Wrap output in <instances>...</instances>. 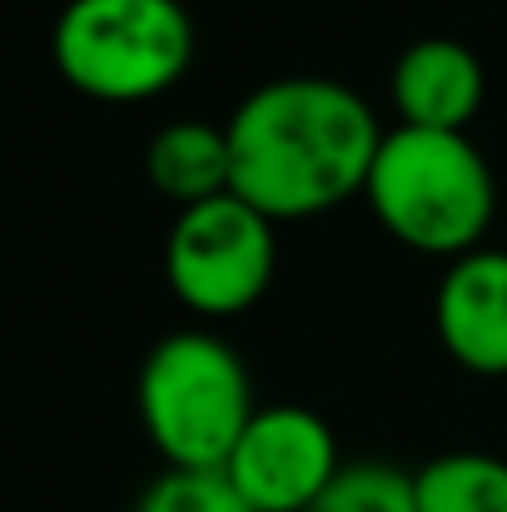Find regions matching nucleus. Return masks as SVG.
I'll return each mask as SVG.
<instances>
[{"mask_svg":"<svg viewBox=\"0 0 507 512\" xmlns=\"http://www.w3.org/2000/svg\"><path fill=\"white\" fill-rule=\"evenodd\" d=\"M224 130L234 160L229 194L269 224L314 219L363 194L383 145L373 105L324 75H284L249 90Z\"/></svg>","mask_w":507,"mask_h":512,"instance_id":"f257e3e1","label":"nucleus"},{"mask_svg":"<svg viewBox=\"0 0 507 512\" xmlns=\"http://www.w3.org/2000/svg\"><path fill=\"white\" fill-rule=\"evenodd\" d=\"M363 199L398 244L453 264L483 249L498 209V184L468 135L398 125L373 155Z\"/></svg>","mask_w":507,"mask_h":512,"instance_id":"f03ea898","label":"nucleus"},{"mask_svg":"<svg viewBox=\"0 0 507 512\" xmlns=\"http://www.w3.org/2000/svg\"><path fill=\"white\" fill-rule=\"evenodd\" d=\"M140 423L169 468L224 473L234 443L259 413L244 358L204 329H179L140 368Z\"/></svg>","mask_w":507,"mask_h":512,"instance_id":"7ed1b4c3","label":"nucleus"},{"mask_svg":"<svg viewBox=\"0 0 507 512\" xmlns=\"http://www.w3.org/2000/svg\"><path fill=\"white\" fill-rule=\"evenodd\" d=\"M50 50L70 90L105 105H140L194 65V20L179 0H70Z\"/></svg>","mask_w":507,"mask_h":512,"instance_id":"20e7f679","label":"nucleus"},{"mask_svg":"<svg viewBox=\"0 0 507 512\" xmlns=\"http://www.w3.org/2000/svg\"><path fill=\"white\" fill-rule=\"evenodd\" d=\"M274 224L239 194L179 209L165 239V279L174 299L199 319H234L274 284Z\"/></svg>","mask_w":507,"mask_h":512,"instance_id":"39448f33","label":"nucleus"},{"mask_svg":"<svg viewBox=\"0 0 507 512\" xmlns=\"http://www.w3.org/2000/svg\"><path fill=\"white\" fill-rule=\"evenodd\" d=\"M334 428L304 403H269L234 443L224 478L254 512H309L338 478Z\"/></svg>","mask_w":507,"mask_h":512,"instance_id":"423d86ee","label":"nucleus"},{"mask_svg":"<svg viewBox=\"0 0 507 512\" xmlns=\"http://www.w3.org/2000/svg\"><path fill=\"white\" fill-rule=\"evenodd\" d=\"M433 329L448 358L478 378H507V254L473 249L443 269Z\"/></svg>","mask_w":507,"mask_h":512,"instance_id":"0eeeda50","label":"nucleus"},{"mask_svg":"<svg viewBox=\"0 0 507 512\" xmlns=\"http://www.w3.org/2000/svg\"><path fill=\"white\" fill-rule=\"evenodd\" d=\"M393 105L408 130H458L468 135L473 115L483 110V60L448 35L413 40L393 65Z\"/></svg>","mask_w":507,"mask_h":512,"instance_id":"6e6552de","label":"nucleus"},{"mask_svg":"<svg viewBox=\"0 0 507 512\" xmlns=\"http://www.w3.org/2000/svg\"><path fill=\"white\" fill-rule=\"evenodd\" d=\"M145 174L179 209L229 194V184H234L229 130L224 125H209V120H174V125H165L150 140Z\"/></svg>","mask_w":507,"mask_h":512,"instance_id":"1a4fd4ad","label":"nucleus"},{"mask_svg":"<svg viewBox=\"0 0 507 512\" xmlns=\"http://www.w3.org/2000/svg\"><path fill=\"white\" fill-rule=\"evenodd\" d=\"M418 512H507V463L478 448L443 453L413 473Z\"/></svg>","mask_w":507,"mask_h":512,"instance_id":"9d476101","label":"nucleus"},{"mask_svg":"<svg viewBox=\"0 0 507 512\" xmlns=\"http://www.w3.org/2000/svg\"><path fill=\"white\" fill-rule=\"evenodd\" d=\"M309 512H418L413 498V473L393 468V463H348L338 468L329 493Z\"/></svg>","mask_w":507,"mask_h":512,"instance_id":"9b49d317","label":"nucleus"},{"mask_svg":"<svg viewBox=\"0 0 507 512\" xmlns=\"http://www.w3.org/2000/svg\"><path fill=\"white\" fill-rule=\"evenodd\" d=\"M135 512H254L224 473H184V468H165Z\"/></svg>","mask_w":507,"mask_h":512,"instance_id":"f8f14e48","label":"nucleus"}]
</instances>
